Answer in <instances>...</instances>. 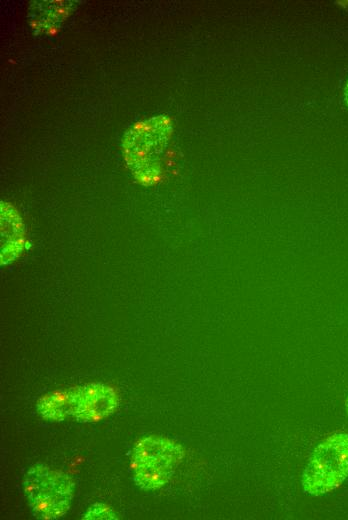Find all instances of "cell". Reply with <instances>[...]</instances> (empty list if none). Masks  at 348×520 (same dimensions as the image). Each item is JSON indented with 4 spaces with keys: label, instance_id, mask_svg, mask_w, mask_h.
<instances>
[{
    "label": "cell",
    "instance_id": "6da1fadb",
    "mask_svg": "<svg viewBox=\"0 0 348 520\" xmlns=\"http://www.w3.org/2000/svg\"><path fill=\"white\" fill-rule=\"evenodd\" d=\"M172 132L170 120L164 115L135 123L124 135L125 161L135 178L143 184L159 179L161 159Z\"/></svg>",
    "mask_w": 348,
    "mask_h": 520
},
{
    "label": "cell",
    "instance_id": "7a4b0ae2",
    "mask_svg": "<svg viewBox=\"0 0 348 520\" xmlns=\"http://www.w3.org/2000/svg\"><path fill=\"white\" fill-rule=\"evenodd\" d=\"M183 457V447L172 439L156 435L141 438L132 449V480L142 490L159 489L170 481Z\"/></svg>",
    "mask_w": 348,
    "mask_h": 520
},
{
    "label": "cell",
    "instance_id": "3957f363",
    "mask_svg": "<svg viewBox=\"0 0 348 520\" xmlns=\"http://www.w3.org/2000/svg\"><path fill=\"white\" fill-rule=\"evenodd\" d=\"M348 477V433L330 434L312 451L302 473V488L311 496L336 490Z\"/></svg>",
    "mask_w": 348,
    "mask_h": 520
},
{
    "label": "cell",
    "instance_id": "277c9868",
    "mask_svg": "<svg viewBox=\"0 0 348 520\" xmlns=\"http://www.w3.org/2000/svg\"><path fill=\"white\" fill-rule=\"evenodd\" d=\"M22 488L32 515L38 519H58L69 510L74 484L64 473L44 464L31 466L25 473Z\"/></svg>",
    "mask_w": 348,
    "mask_h": 520
},
{
    "label": "cell",
    "instance_id": "5b68a950",
    "mask_svg": "<svg viewBox=\"0 0 348 520\" xmlns=\"http://www.w3.org/2000/svg\"><path fill=\"white\" fill-rule=\"evenodd\" d=\"M119 404L116 391L100 382L79 386L77 404L73 414L78 422L102 420L115 412Z\"/></svg>",
    "mask_w": 348,
    "mask_h": 520
},
{
    "label": "cell",
    "instance_id": "8992f818",
    "mask_svg": "<svg viewBox=\"0 0 348 520\" xmlns=\"http://www.w3.org/2000/svg\"><path fill=\"white\" fill-rule=\"evenodd\" d=\"M79 386L65 390H56L41 396L36 404L37 412L45 419L62 421L73 416Z\"/></svg>",
    "mask_w": 348,
    "mask_h": 520
},
{
    "label": "cell",
    "instance_id": "52a82bcc",
    "mask_svg": "<svg viewBox=\"0 0 348 520\" xmlns=\"http://www.w3.org/2000/svg\"><path fill=\"white\" fill-rule=\"evenodd\" d=\"M71 8L68 1L37 2L30 10L33 27L39 32H49L64 21Z\"/></svg>",
    "mask_w": 348,
    "mask_h": 520
},
{
    "label": "cell",
    "instance_id": "ba28073f",
    "mask_svg": "<svg viewBox=\"0 0 348 520\" xmlns=\"http://www.w3.org/2000/svg\"><path fill=\"white\" fill-rule=\"evenodd\" d=\"M85 520H112L117 519L115 512L111 507L103 503H95L90 506L83 515Z\"/></svg>",
    "mask_w": 348,
    "mask_h": 520
},
{
    "label": "cell",
    "instance_id": "9c48e42d",
    "mask_svg": "<svg viewBox=\"0 0 348 520\" xmlns=\"http://www.w3.org/2000/svg\"><path fill=\"white\" fill-rule=\"evenodd\" d=\"M344 101L348 108V80H347L345 88H344Z\"/></svg>",
    "mask_w": 348,
    "mask_h": 520
},
{
    "label": "cell",
    "instance_id": "30bf717a",
    "mask_svg": "<svg viewBox=\"0 0 348 520\" xmlns=\"http://www.w3.org/2000/svg\"><path fill=\"white\" fill-rule=\"evenodd\" d=\"M345 407H346V410H347V412H348V397H347V400H346V402H345Z\"/></svg>",
    "mask_w": 348,
    "mask_h": 520
}]
</instances>
